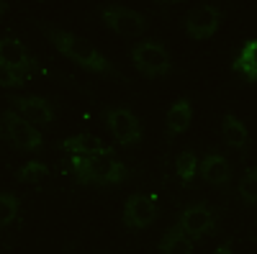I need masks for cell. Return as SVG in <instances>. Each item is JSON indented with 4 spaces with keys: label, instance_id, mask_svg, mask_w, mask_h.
<instances>
[{
    "label": "cell",
    "instance_id": "obj_11",
    "mask_svg": "<svg viewBox=\"0 0 257 254\" xmlns=\"http://www.w3.org/2000/svg\"><path fill=\"white\" fill-rule=\"evenodd\" d=\"M0 67L16 70V72L29 77V72H36L39 70V62L29 54V49L21 44L18 39L0 36Z\"/></svg>",
    "mask_w": 257,
    "mask_h": 254
},
{
    "label": "cell",
    "instance_id": "obj_21",
    "mask_svg": "<svg viewBox=\"0 0 257 254\" xmlns=\"http://www.w3.org/2000/svg\"><path fill=\"white\" fill-rule=\"evenodd\" d=\"M47 164L44 162H39V159H31L26 162L24 167H18V172H16V180L18 182H39L41 177H47Z\"/></svg>",
    "mask_w": 257,
    "mask_h": 254
},
{
    "label": "cell",
    "instance_id": "obj_13",
    "mask_svg": "<svg viewBox=\"0 0 257 254\" xmlns=\"http://www.w3.org/2000/svg\"><path fill=\"white\" fill-rule=\"evenodd\" d=\"M231 70L239 72L244 80L257 85V39H249V41L242 44L239 54L234 57V62H231Z\"/></svg>",
    "mask_w": 257,
    "mask_h": 254
},
{
    "label": "cell",
    "instance_id": "obj_9",
    "mask_svg": "<svg viewBox=\"0 0 257 254\" xmlns=\"http://www.w3.org/2000/svg\"><path fill=\"white\" fill-rule=\"evenodd\" d=\"M157 218V200L152 195L144 193H134L128 195L126 205H123V226L132 231H142L149 228Z\"/></svg>",
    "mask_w": 257,
    "mask_h": 254
},
{
    "label": "cell",
    "instance_id": "obj_17",
    "mask_svg": "<svg viewBox=\"0 0 257 254\" xmlns=\"http://www.w3.org/2000/svg\"><path fill=\"white\" fill-rule=\"evenodd\" d=\"M59 146L64 152H70V154H93V152L103 149V141L95 139L93 134H75L70 139H64Z\"/></svg>",
    "mask_w": 257,
    "mask_h": 254
},
{
    "label": "cell",
    "instance_id": "obj_22",
    "mask_svg": "<svg viewBox=\"0 0 257 254\" xmlns=\"http://www.w3.org/2000/svg\"><path fill=\"white\" fill-rule=\"evenodd\" d=\"M26 85V75H21L16 70H8V67H0V88H24Z\"/></svg>",
    "mask_w": 257,
    "mask_h": 254
},
{
    "label": "cell",
    "instance_id": "obj_25",
    "mask_svg": "<svg viewBox=\"0 0 257 254\" xmlns=\"http://www.w3.org/2000/svg\"><path fill=\"white\" fill-rule=\"evenodd\" d=\"M3 131L6 129H3V118H0V141H3Z\"/></svg>",
    "mask_w": 257,
    "mask_h": 254
},
{
    "label": "cell",
    "instance_id": "obj_1",
    "mask_svg": "<svg viewBox=\"0 0 257 254\" xmlns=\"http://www.w3.org/2000/svg\"><path fill=\"white\" fill-rule=\"evenodd\" d=\"M70 169L80 185H118L128 177V167L116 157L111 146L93 152V154H72Z\"/></svg>",
    "mask_w": 257,
    "mask_h": 254
},
{
    "label": "cell",
    "instance_id": "obj_7",
    "mask_svg": "<svg viewBox=\"0 0 257 254\" xmlns=\"http://www.w3.org/2000/svg\"><path fill=\"white\" fill-rule=\"evenodd\" d=\"M224 11L216 6H196L190 8V13L185 16V34L190 39H211L219 31L221 21H224Z\"/></svg>",
    "mask_w": 257,
    "mask_h": 254
},
{
    "label": "cell",
    "instance_id": "obj_15",
    "mask_svg": "<svg viewBox=\"0 0 257 254\" xmlns=\"http://www.w3.org/2000/svg\"><path fill=\"white\" fill-rule=\"evenodd\" d=\"M221 134H224V141L231 146V149H247L249 146V131H247V126L237 118V116H231L226 113L224 121H221Z\"/></svg>",
    "mask_w": 257,
    "mask_h": 254
},
{
    "label": "cell",
    "instance_id": "obj_2",
    "mask_svg": "<svg viewBox=\"0 0 257 254\" xmlns=\"http://www.w3.org/2000/svg\"><path fill=\"white\" fill-rule=\"evenodd\" d=\"M44 34L54 44V49L59 54H64L67 59H72L75 65L90 70V72H100V75H113L116 72V67L103 57V52H98V47L90 44L88 39L70 34V31H62V29H44Z\"/></svg>",
    "mask_w": 257,
    "mask_h": 254
},
{
    "label": "cell",
    "instance_id": "obj_3",
    "mask_svg": "<svg viewBox=\"0 0 257 254\" xmlns=\"http://www.w3.org/2000/svg\"><path fill=\"white\" fill-rule=\"evenodd\" d=\"M132 62H134V67L147 77H162V75H170V70H173L170 52L157 39L139 41V44L132 49Z\"/></svg>",
    "mask_w": 257,
    "mask_h": 254
},
{
    "label": "cell",
    "instance_id": "obj_5",
    "mask_svg": "<svg viewBox=\"0 0 257 254\" xmlns=\"http://www.w3.org/2000/svg\"><path fill=\"white\" fill-rule=\"evenodd\" d=\"M3 126H6L8 141L16 146V149H21V152H41V146H44V136L39 134L36 126H31L26 118H21L16 111H6Z\"/></svg>",
    "mask_w": 257,
    "mask_h": 254
},
{
    "label": "cell",
    "instance_id": "obj_8",
    "mask_svg": "<svg viewBox=\"0 0 257 254\" xmlns=\"http://www.w3.org/2000/svg\"><path fill=\"white\" fill-rule=\"evenodd\" d=\"M105 123H108L113 139L121 146H137L142 141V123L128 108H108L105 111Z\"/></svg>",
    "mask_w": 257,
    "mask_h": 254
},
{
    "label": "cell",
    "instance_id": "obj_20",
    "mask_svg": "<svg viewBox=\"0 0 257 254\" xmlns=\"http://www.w3.org/2000/svg\"><path fill=\"white\" fill-rule=\"evenodd\" d=\"M18 208H21L18 195H13V193H0V228L16 221Z\"/></svg>",
    "mask_w": 257,
    "mask_h": 254
},
{
    "label": "cell",
    "instance_id": "obj_10",
    "mask_svg": "<svg viewBox=\"0 0 257 254\" xmlns=\"http://www.w3.org/2000/svg\"><path fill=\"white\" fill-rule=\"evenodd\" d=\"M13 111L26 118L31 126H49L54 121V108L47 98L41 95H8Z\"/></svg>",
    "mask_w": 257,
    "mask_h": 254
},
{
    "label": "cell",
    "instance_id": "obj_23",
    "mask_svg": "<svg viewBox=\"0 0 257 254\" xmlns=\"http://www.w3.org/2000/svg\"><path fill=\"white\" fill-rule=\"evenodd\" d=\"M213 254H234V251H231V244H221V246H219L216 251H213Z\"/></svg>",
    "mask_w": 257,
    "mask_h": 254
},
{
    "label": "cell",
    "instance_id": "obj_24",
    "mask_svg": "<svg viewBox=\"0 0 257 254\" xmlns=\"http://www.w3.org/2000/svg\"><path fill=\"white\" fill-rule=\"evenodd\" d=\"M6 11H8V3H3V0H0V16H3Z\"/></svg>",
    "mask_w": 257,
    "mask_h": 254
},
{
    "label": "cell",
    "instance_id": "obj_18",
    "mask_svg": "<svg viewBox=\"0 0 257 254\" xmlns=\"http://www.w3.org/2000/svg\"><path fill=\"white\" fill-rule=\"evenodd\" d=\"M175 172H178L180 182L188 187L193 180H196V175H198V159H196V154H193V152L178 154V159H175Z\"/></svg>",
    "mask_w": 257,
    "mask_h": 254
},
{
    "label": "cell",
    "instance_id": "obj_4",
    "mask_svg": "<svg viewBox=\"0 0 257 254\" xmlns=\"http://www.w3.org/2000/svg\"><path fill=\"white\" fill-rule=\"evenodd\" d=\"M183 234L193 241V239H203L208 236L213 228H216V210H213L208 203L198 200V203H190L180 210L178 223H175Z\"/></svg>",
    "mask_w": 257,
    "mask_h": 254
},
{
    "label": "cell",
    "instance_id": "obj_12",
    "mask_svg": "<svg viewBox=\"0 0 257 254\" xmlns=\"http://www.w3.org/2000/svg\"><path fill=\"white\" fill-rule=\"evenodd\" d=\"M198 175H201L208 185H213V187H224V185H229V180H231V164H229V159H226L224 154L211 152V154H206V157L198 162Z\"/></svg>",
    "mask_w": 257,
    "mask_h": 254
},
{
    "label": "cell",
    "instance_id": "obj_19",
    "mask_svg": "<svg viewBox=\"0 0 257 254\" xmlns=\"http://www.w3.org/2000/svg\"><path fill=\"white\" fill-rule=\"evenodd\" d=\"M239 198H242V203H247V205H254L257 203V167H249L247 172H244V177L239 180Z\"/></svg>",
    "mask_w": 257,
    "mask_h": 254
},
{
    "label": "cell",
    "instance_id": "obj_16",
    "mask_svg": "<svg viewBox=\"0 0 257 254\" xmlns=\"http://www.w3.org/2000/svg\"><path fill=\"white\" fill-rule=\"evenodd\" d=\"M160 254H193V241L178 226H170L160 239Z\"/></svg>",
    "mask_w": 257,
    "mask_h": 254
},
{
    "label": "cell",
    "instance_id": "obj_6",
    "mask_svg": "<svg viewBox=\"0 0 257 254\" xmlns=\"http://www.w3.org/2000/svg\"><path fill=\"white\" fill-rule=\"evenodd\" d=\"M100 18H103V24L113 29L116 34L121 36H142L147 31V18L144 13L139 11H132V8H123V6H105L100 11Z\"/></svg>",
    "mask_w": 257,
    "mask_h": 254
},
{
    "label": "cell",
    "instance_id": "obj_14",
    "mask_svg": "<svg viewBox=\"0 0 257 254\" xmlns=\"http://www.w3.org/2000/svg\"><path fill=\"white\" fill-rule=\"evenodd\" d=\"M193 118V105L188 98H178L173 105H170V113H167V136L175 139L178 134H183Z\"/></svg>",
    "mask_w": 257,
    "mask_h": 254
}]
</instances>
